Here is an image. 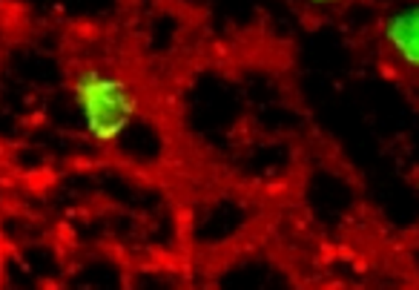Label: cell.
Segmentation results:
<instances>
[{
  "instance_id": "obj_4",
  "label": "cell",
  "mask_w": 419,
  "mask_h": 290,
  "mask_svg": "<svg viewBox=\"0 0 419 290\" xmlns=\"http://www.w3.org/2000/svg\"><path fill=\"white\" fill-rule=\"evenodd\" d=\"M411 184H413V190H416V196H419V170L413 172V179H411Z\"/></svg>"
},
{
  "instance_id": "obj_2",
  "label": "cell",
  "mask_w": 419,
  "mask_h": 290,
  "mask_svg": "<svg viewBox=\"0 0 419 290\" xmlns=\"http://www.w3.org/2000/svg\"><path fill=\"white\" fill-rule=\"evenodd\" d=\"M379 46L396 69L419 75V0H405L379 21Z\"/></svg>"
},
{
  "instance_id": "obj_3",
  "label": "cell",
  "mask_w": 419,
  "mask_h": 290,
  "mask_svg": "<svg viewBox=\"0 0 419 290\" xmlns=\"http://www.w3.org/2000/svg\"><path fill=\"white\" fill-rule=\"evenodd\" d=\"M310 9H336V6H345L348 0H304Z\"/></svg>"
},
{
  "instance_id": "obj_1",
  "label": "cell",
  "mask_w": 419,
  "mask_h": 290,
  "mask_svg": "<svg viewBox=\"0 0 419 290\" xmlns=\"http://www.w3.org/2000/svg\"><path fill=\"white\" fill-rule=\"evenodd\" d=\"M69 95L81 132L95 147H115L138 118L136 87L104 64H81L75 69Z\"/></svg>"
}]
</instances>
